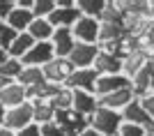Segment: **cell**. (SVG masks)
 <instances>
[{
  "label": "cell",
  "instance_id": "obj_1",
  "mask_svg": "<svg viewBox=\"0 0 154 136\" xmlns=\"http://www.w3.org/2000/svg\"><path fill=\"white\" fill-rule=\"evenodd\" d=\"M120 125H122V113L103 109V106H99V109L88 118V127L94 129L99 136H115L117 129H120Z\"/></svg>",
  "mask_w": 154,
  "mask_h": 136
},
{
  "label": "cell",
  "instance_id": "obj_2",
  "mask_svg": "<svg viewBox=\"0 0 154 136\" xmlns=\"http://www.w3.org/2000/svg\"><path fill=\"white\" fill-rule=\"evenodd\" d=\"M81 19V12L76 7V0H55V9L48 16V23L53 28H71Z\"/></svg>",
  "mask_w": 154,
  "mask_h": 136
},
{
  "label": "cell",
  "instance_id": "obj_3",
  "mask_svg": "<svg viewBox=\"0 0 154 136\" xmlns=\"http://www.w3.org/2000/svg\"><path fill=\"white\" fill-rule=\"evenodd\" d=\"M99 30H101V21L90 19V16H81L71 26V35L81 44H97L99 46Z\"/></svg>",
  "mask_w": 154,
  "mask_h": 136
},
{
  "label": "cell",
  "instance_id": "obj_4",
  "mask_svg": "<svg viewBox=\"0 0 154 136\" xmlns=\"http://www.w3.org/2000/svg\"><path fill=\"white\" fill-rule=\"evenodd\" d=\"M71 71H74V67H71V62L67 58H53L51 62H46V65L42 67L44 81H48V83H53V85H64L67 78L71 76Z\"/></svg>",
  "mask_w": 154,
  "mask_h": 136
},
{
  "label": "cell",
  "instance_id": "obj_5",
  "mask_svg": "<svg viewBox=\"0 0 154 136\" xmlns=\"http://www.w3.org/2000/svg\"><path fill=\"white\" fill-rule=\"evenodd\" d=\"M131 90L136 97H145L154 92V60H147L136 71V76H131Z\"/></svg>",
  "mask_w": 154,
  "mask_h": 136
},
{
  "label": "cell",
  "instance_id": "obj_6",
  "mask_svg": "<svg viewBox=\"0 0 154 136\" xmlns=\"http://www.w3.org/2000/svg\"><path fill=\"white\" fill-rule=\"evenodd\" d=\"M53 122L60 125L64 129L67 136H78L81 131L88 127V118L78 115L74 109H67V111H55V118H53Z\"/></svg>",
  "mask_w": 154,
  "mask_h": 136
},
{
  "label": "cell",
  "instance_id": "obj_7",
  "mask_svg": "<svg viewBox=\"0 0 154 136\" xmlns=\"http://www.w3.org/2000/svg\"><path fill=\"white\" fill-rule=\"evenodd\" d=\"M97 55H99V46L97 44H81V42H76V46H74V51L69 53V62L74 69H90L92 65H94Z\"/></svg>",
  "mask_w": 154,
  "mask_h": 136
},
{
  "label": "cell",
  "instance_id": "obj_8",
  "mask_svg": "<svg viewBox=\"0 0 154 136\" xmlns=\"http://www.w3.org/2000/svg\"><path fill=\"white\" fill-rule=\"evenodd\" d=\"M53 58H55V53H53L51 42H35L32 49L21 58V65L23 67H44Z\"/></svg>",
  "mask_w": 154,
  "mask_h": 136
},
{
  "label": "cell",
  "instance_id": "obj_9",
  "mask_svg": "<svg viewBox=\"0 0 154 136\" xmlns=\"http://www.w3.org/2000/svg\"><path fill=\"white\" fill-rule=\"evenodd\" d=\"M32 125V104L26 102V104H19L14 109H7L5 111V127L12 131H19L23 127Z\"/></svg>",
  "mask_w": 154,
  "mask_h": 136
},
{
  "label": "cell",
  "instance_id": "obj_10",
  "mask_svg": "<svg viewBox=\"0 0 154 136\" xmlns=\"http://www.w3.org/2000/svg\"><path fill=\"white\" fill-rule=\"evenodd\" d=\"M122 122H129V125H136L140 129H154V122L149 120V115L145 113V109L140 106L138 97L134 102H129L127 106L122 109Z\"/></svg>",
  "mask_w": 154,
  "mask_h": 136
},
{
  "label": "cell",
  "instance_id": "obj_11",
  "mask_svg": "<svg viewBox=\"0 0 154 136\" xmlns=\"http://www.w3.org/2000/svg\"><path fill=\"white\" fill-rule=\"evenodd\" d=\"M92 69L97 71V76H110V74H122V58L115 55L110 51H103L99 49V55H97Z\"/></svg>",
  "mask_w": 154,
  "mask_h": 136
},
{
  "label": "cell",
  "instance_id": "obj_12",
  "mask_svg": "<svg viewBox=\"0 0 154 136\" xmlns=\"http://www.w3.org/2000/svg\"><path fill=\"white\" fill-rule=\"evenodd\" d=\"M94 85H97V71L92 69H74L71 76L67 78L64 88L69 90H83V92H94Z\"/></svg>",
  "mask_w": 154,
  "mask_h": 136
},
{
  "label": "cell",
  "instance_id": "obj_13",
  "mask_svg": "<svg viewBox=\"0 0 154 136\" xmlns=\"http://www.w3.org/2000/svg\"><path fill=\"white\" fill-rule=\"evenodd\" d=\"M51 46L55 58H69V53L76 46V39L71 35V28H55V33L51 37Z\"/></svg>",
  "mask_w": 154,
  "mask_h": 136
},
{
  "label": "cell",
  "instance_id": "obj_14",
  "mask_svg": "<svg viewBox=\"0 0 154 136\" xmlns=\"http://www.w3.org/2000/svg\"><path fill=\"white\" fill-rule=\"evenodd\" d=\"M122 88H131V81H129L124 74H110V76H97V85H94V95L97 97H103V95H110L115 90H122Z\"/></svg>",
  "mask_w": 154,
  "mask_h": 136
},
{
  "label": "cell",
  "instance_id": "obj_15",
  "mask_svg": "<svg viewBox=\"0 0 154 136\" xmlns=\"http://www.w3.org/2000/svg\"><path fill=\"white\" fill-rule=\"evenodd\" d=\"M26 102H30V99H28V90L21 83H16V81H9V83L0 90V104H2L5 109H14V106L26 104Z\"/></svg>",
  "mask_w": 154,
  "mask_h": 136
},
{
  "label": "cell",
  "instance_id": "obj_16",
  "mask_svg": "<svg viewBox=\"0 0 154 136\" xmlns=\"http://www.w3.org/2000/svg\"><path fill=\"white\" fill-rule=\"evenodd\" d=\"M74 99H71V109L76 111L78 115L90 118L97 109H99V97L94 92H83V90H71Z\"/></svg>",
  "mask_w": 154,
  "mask_h": 136
},
{
  "label": "cell",
  "instance_id": "obj_17",
  "mask_svg": "<svg viewBox=\"0 0 154 136\" xmlns=\"http://www.w3.org/2000/svg\"><path fill=\"white\" fill-rule=\"evenodd\" d=\"M134 99H136L134 90H131V88H122V90H115V92H110V95H103V97H99V106L122 113V109L127 106L129 102H134Z\"/></svg>",
  "mask_w": 154,
  "mask_h": 136
},
{
  "label": "cell",
  "instance_id": "obj_18",
  "mask_svg": "<svg viewBox=\"0 0 154 136\" xmlns=\"http://www.w3.org/2000/svg\"><path fill=\"white\" fill-rule=\"evenodd\" d=\"M32 19H35V16H32L30 9H26V7H19V5H16V7H14V12L7 16L5 23L12 28L14 33H26L28 26L32 23Z\"/></svg>",
  "mask_w": 154,
  "mask_h": 136
},
{
  "label": "cell",
  "instance_id": "obj_19",
  "mask_svg": "<svg viewBox=\"0 0 154 136\" xmlns=\"http://www.w3.org/2000/svg\"><path fill=\"white\" fill-rule=\"evenodd\" d=\"M32 122L35 125H46V122H53L55 118V109L48 99H32Z\"/></svg>",
  "mask_w": 154,
  "mask_h": 136
},
{
  "label": "cell",
  "instance_id": "obj_20",
  "mask_svg": "<svg viewBox=\"0 0 154 136\" xmlns=\"http://www.w3.org/2000/svg\"><path fill=\"white\" fill-rule=\"evenodd\" d=\"M35 42H51L53 33H55V28L48 23V19H32V23L28 26L26 30Z\"/></svg>",
  "mask_w": 154,
  "mask_h": 136
},
{
  "label": "cell",
  "instance_id": "obj_21",
  "mask_svg": "<svg viewBox=\"0 0 154 136\" xmlns=\"http://www.w3.org/2000/svg\"><path fill=\"white\" fill-rule=\"evenodd\" d=\"M147 60H149V58H147V55H145L143 51L134 49V51L129 53V55H124V58H122V74L129 78V81H131V76H136V71L140 69V67L145 65Z\"/></svg>",
  "mask_w": 154,
  "mask_h": 136
},
{
  "label": "cell",
  "instance_id": "obj_22",
  "mask_svg": "<svg viewBox=\"0 0 154 136\" xmlns=\"http://www.w3.org/2000/svg\"><path fill=\"white\" fill-rule=\"evenodd\" d=\"M16 83H21L26 90L37 88L39 83H44V74H42V67H23L21 74L16 76Z\"/></svg>",
  "mask_w": 154,
  "mask_h": 136
},
{
  "label": "cell",
  "instance_id": "obj_23",
  "mask_svg": "<svg viewBox=\"0 0 154 136\" xmlns=\"http://www.w3.org/2000/svg\"><path fill=\"white\" fill-rule=\"evenodd\" d=\"M32 44H35V39H32L28 33H19V35H16V39L12 42V46L7 49V53H9V58L21 60V58H23V55L32 49Z\"/></svg>",
  "mask_w": 154,
  "mask_h": 136
},
{
  "label": "cell",
  "instance_id": "obj_24",
  "mask_svg": "<svg viewBox=\"0 0 154 136\" xmlns=\"http://www.w3.org/2000/svg\"><path fill=\"white\" fill-rule=\"evenodd\" d=\"M76 7H78V12H81V16H90V19H101L106 2H103V0H78Z\"/></svg>",
  "mask_w": 154,
  "mask_h": 136
},
{
  "label": "cell",
  "instance_id": "obj_25",
  "mask_svg": "<svg viewBox=\"0 0 154 136\" xmlns=\"http://www.w3.org/2000/svg\"><path fill=\"white\" fill-rule=\"evenodd\" d=\"M71 99H74V92L62 85V88L53 95L51 104H53V109H55V111H67V109H71Z\"/></svg>",
  "mask_w": 154,
  "mask_h": 136
},
{
  "label": "cell",
  "instance_id": "obj_26",
  "mask_svg": "<svg viewBox=\"0 0 154 136\" xmlns=\"http://www.w3.org/2000/svg\"><path fill=\"white\" fill-rule=\"evenodd\" d=\"M55 9V0H32V16L35 19H48Z\"/></svg>",
  "mask_w": 154,
  "mask_h": 136
},
{
  "label": "cell",
  "instance_id": "obj_27",
  "mask_svg": "<svg viewBox=\"0 0 154 136\" xmlns=\"http://www.w3.org/2000/svg\"><path fill=\"white\" fill-rule=\"evenodd\" d=\"M21 69H23L21 60H14V58H9V60L5 62V65L0 67V76L9 78V81H16V76L21 74Z\"/></svg>",
  "mask_w": 154,
  "mask_h": 136
},
{
  "label": "cell",
  "instance_id": "obj_28",
  "mask_svg": "<svg viewBox=\"0 0 154 136\" xmlns=\"http://www.w3.org/2000/svg\"><path fill=\"white\" fill-rule=\"evenodd\" d=\"M16 35H19V33H14L5 21H0V49H5V51H7V49L12 46V42L16 39Z\"/></svg>",
  "mask_w": 154,
  "mask_h": 136
},
{
  "label": "cell",
  "instance_id": "obj_29",
  "mask_svg": "<svg viewBox=\"0 0 154 136\" xmlns=\"http://www.w3.org/2000/svg\"><path fill=\"white\" fill-rule=\"evenodd\" d=\"M39 136H67L64 129L55 122H46V125H39Z\"/></svg>",
  "mask_w": 154,
  "mask_h": 136
},
{
  "label": "cell",
  "instance_id": "obj_30",
  "mask_svg": "<svg viewBox=\"0 0 154 136\" xmlns=\"http://www.w3.org/2000/svg\"><path fill=\"white\" fill-rule=\"evenodd\" d=\"M143 134H145V129L136 127V125H129V122H122L115 136H143Z\"/></svg>",
  "mask_w": 154,
  "mask_h": 136
},
{
  "label": "cell",
  "instance_id": "obj_31",
  "mask_svg": "<svg viewBox=\"0 0 154 136\" xmlns=\"http://www.w3.org/2000/svg\"><path fill=\"white\" fill-rule=\"evenodd\" d=\"M138 102H140V106L145 109V113L149 115V120L154 122V92H149L145 97H138Z\"/></svg>",
  "mask_w": 154,
  "mask_h": 136
},
{
  "label": "cell",
  "instance_id": "obj_32",
  "mask_svg": "<svg viewBox=\"0 0 154 136\" xmlns=\"http://www.w3.org/2000/svg\"><path fill=\"white\" fill-rule=\"evenodd\" d=\"M16 0H0V21H7V16L14 12Z\"/></svg>",
  "mask_w": 154,
  "mask_h": 136
},
{
  "label": "cell",
  "instance_id": "obj_33",
  "mask_svg": "<svg viewBox=\"0 0 154 136\" xmlns=\"http://www.w3.org/2000/svg\"><path fill=\"white\" fill-rule=\"evenodd\" d=\"M16 136H39V125H28V127H23V129L16 131Z\"/></svg>",
  "mask_w": 154,
  "mask_h": 136
},
{
  "label": "cell",
  "instance_id": "obj_34",
  "mask_svg": "<svg viewBox=\"0 0 154 136\" xmlns=\"http://www.w3.org/2000/svg\"><path fill=\"white\" fill-rule=\"evenodd\" d=\"M7 60H9V53H7V51H5V49H0V67L5 65Z\"/></svg>",
  "mask_w": 154,
  "mask_h": 136
},
{
  "label": "cell",
  "instance_id": "obj_35",
  "mask_svg": "<svg viewBox=\"0 0 154 136\" xmlns=\"http://www.w3.org/2000/svg\"><path fill=\"white\" fill-rule=\"evenodd\" d=\"M78 136H99V134H97L94 129H90V127H85V129L81 131V134H78Z\"/></svg>",
  "mask_w": 154,
  "mask_h": 136
},
{
  "label": "cell",
  "instance_id": "obj_36",
  "mask_svg": "<svg viewBox=\"0 0 154 136\" xmlns=\"http://www.w3.org/2000/svg\"><path fill=\"white\" fill-rule=\"evenodd\" d=\"M0 136H16V131L7 129V127H0Z\"/></svg>",
  "mask_w": 154,
  "mask_h": 136
},
{
  "label": "cell",
  "instance_id": "obj_37",
  "mask_svg": "<svg viewBox=\"0 0 154 136\" xmlns=\"http://www.w3.org/2000/svg\"><path fill=\"white\" fill-rule=\"evenodd\" d=\"M5 106H2V104H0V127H5Z\"/></svg>",
  "mask_w": 154,
  "mask_h": 136
},
{
  "label": "cell",
  "instance_id": "obj_38",
  "mask_svg": "<svg viewBox=\"0 0 154 136\" xmlns=\"http://www.w3.org/2000/svg\"><path fill=\"white\" fill-rule=\"evenodd\" d=\"M7 83H9V78H5V76H0V90H2V88H5Z\"/></svg>",
  "mask_w": 154,
  "mask_h": 136
},
{
  "label": "cell",
  "instance_id": "obj_39",
  "mask_svg": "<svg viewBox=\"0 0 154 136\" xmlns=\"http://www.w3.org/2000/svg\"><path fill=\"white\" fill-rule=\"evenodd\" d=\"M143 136H154V129H145V134Z\"/></svg>",
  "mask_w": 154,
  "mask_h": 136
}]
</instances>
